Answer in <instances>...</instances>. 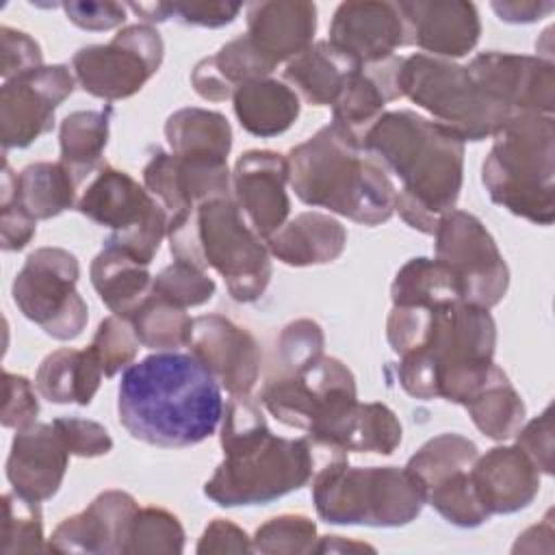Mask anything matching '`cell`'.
<instances>
[{"label": "cell", "instance_id": "obj_27", "mask_svg": "<svg viewBox=\"0 0 555 555\" xmlns=\"http://www.w3.org/2000/svg\"><path fill=\"white\" fill-rule=\"evenodd\" d=\"M264 243L269 254L288 267L327 264L345 251L347 230L332 215L308 210L286 221Z\"/></svg>", "mask_w": 555, "mask_h": 555}, {"label": "cell", "instance_id": "obj_48", "mask_svg": "<svg viewBox=\"0 0 555 555\" xmlns=\"http://www.w3.org/2000/svg\"><path fill=\"white\" fill-rule=\"evenodd\" d=\"M15 178L17 173H13L11 165L4 160L0 180V245L4 251L24 249L37 232V221L15 199Z\"/></svg>", "mask_w": 555, "mask_h": 555}, {"label": "cell", "instance_id": "obj_39", "mask_svg": "<svg viewBox=\"0 0 555 555\" xmlns=\"http://www.w3.org/2000/svg\"><path fill=\"white\" fill-rule=\"evenodd\" d=\"M479 449L473 440L462 434H440L429 438L405 464V468L416 477L423 494L436 481L449 477L457 470H468L477 460Z\"/></svg>", "mask_w": 555, "mask_h": 555}, {"label": "cell", "instance_id": "obj_19", "mask_svg": "<svg viewBox=\"0 0 555 555\" xmlns=\"http://www.w3.org/2000/svg\"><path fill=\"white\" fill-rule=\"evenodd\" d=\"M143 186L173 217L208 199L232 197V173L228 160L156 150L143 167Z\"/></svg>", "mask_w": 555, "mask_h": 555}, {"label": "cell", "instance_id": "obj_42", "mask_svg": "<svg viewBox=\"0 0 555 555\" xmlns=\"http://www.w3.org/2000/svg\"><path fill=\"white\" fill-rule=\"evenodd\" d=\"M2 509H4V518H2L0 551L4 555L48 551V542L43 538V516L39 509V501H30L13 490L2 494Z\"/></svg>", "mask_w": 555, "mask_h": 555}, {"label": "cell", "instance_id": "obj_34", "mask_svg": "<svg viewBox=\"0 0 555 555\" xmlns=\"http://www.w3.org/2000/svg\"><path fill=\"white\" fill-rule=\"evenodd\" d=\"M78 178L61 160L26 165L15 178V199L35 219H52L76 206Z\"/></svg>", "mask_w": 555, "mask_h": 555}, {"label": "cell", "instance_id": "obj_58", "mask_svg": "<svg viewBox=\"0 0 555 555\" xmlns=\"http://www.w3.org/2000/svg\"><path fill=\"white\" fill-rule=\"evenodd\" d=\"M538 538L553 542V512L548 509L540 525L529 527L525 533L518 535L516 544L512 546V553H535L538 551Z\"/></svg>", "mask_w": 555, "mask_h": 555}, {"label": "cell", "instance_id": "obj_4", "mask_svg": "<svg viewBox=\"0 0 555 555\" xmlns=\"http://www.w3.org/2000/svg\"><path fill=\"white\" fill-rule=\"evenodd\" d=\"M219 436L223 460L204 483V494L221 507L264 505L312 479L310 440L275 436L249 395H230Z\"/></svg>", "mask_w": 555, "mask_h": 555}, {"label": "cell", "instance_id": "obj_20", "mask_svg": "<svg viewBox=\"0 0 555 555\" xmlns=\"http://www.w3.org/2000/svg\"><path fill=\"white\" fill-rule=\"evenodd\" d=\"M405 46H416L436 59H460L473 52L481 35L479 11L466 0H410L395 2Z\"/></svg>", "mask_w": 555, "mask_h": 555}, {"label": "cell", "instance_id": "obj_46", "mask_svg": "<svg viewBox=\"0 0 555 555\" xmlns=\"http://www.w3.org/2000/svg\"><path fill=\"white\" fill-rule=\"evenodd\" d=\"M89 347L100 360L104 377H113L134 362L141 343L128 319L111 314L100 321Z\"/></svg>", "mask_w": 555, "mask_h": 555}, {"label": "cell", "instance_id": "obj_23", "mask_svg": "<svg viewBox=\"0 0 555 555\" xmlns=\"http://www.w3.org/2000/svg\"><path fill=\"white\" fill-rule=\"evenodd\" d=\"M69 451L52 423H33L15 429L7 457V479L30 501L52 499L65 477Z\"/></svg>", "mask_w": 555, "mask_h": 555}, {"label": "cell", "instance_id": "obj_11", "mask_svg": "<svg viewBox=\"0 0 555 555\" xmlns=\"http://www.w3.org/2000/svg\"><path fill=\"white\" fill-rule=\"evenodd\" d=\"M76 210L111 230L106 243L150 264L167 236L169 215L163 204L130 173L100 165L87 180Z\"/></svg>", "mask_w": 555, "mask_h": 555}, {"label": "cell", "instance_id": "obj_57", "mask_svg": "<svg viewBox=\"0 0 555 555\" xmlns=\"http://www.w3.org/2000/svg\"><path fill=\"white\" fill-rule=\"evenodd\" d=\"M191 85L195 93L208 102H225V100H232L234 95V89L228 87L221 80V76L212 69L208 56L197 61L195 67L191 69Z\"/></svg>", "mask_w": 555, "mask_h": 555}, {"label": "cell", "instance_id": "obj_35", "mask_svg": "<svg viewBox=\"0 0 555 555\" xmlns=\"http://www.w3.org/2000/svg\"><path fill=\"white\" fill-rule=\"evenodd\" d=\"M462 408H466L475 427L492 440L514 438L527 416L525 401L501 366L494 369L492 377Z\"/></svg>", "mask_w": 555, "mask_h": 555}, {"label": "cell", "instance_id": "obj_43", "mask_svg": "<svg viewBox=\"0 0 555 555\" xmlns=\"http://www.w3.org/2000/svg\"><path fill=\"white\" fill-rule=\"evenodd\" d=\"M317 540V525L308 516L282 514L256 529L251 551L264 555H304L314 553Z\"/></svg>", "mask_w": 555, "mask_h": 555}, {"label": "cell", "instance_id": "obj_29", "mask_svg": "<svg viewBox=\"0 0 555 555\" xmlns=\"http://www.w3.org/2000/svg\"><path fill=\"white\" fill-rule=\"evenodd\" d=\"M102 377V364L91 347H63L41 360L35 375V388L50 403L89 405L100 388Z\"/></svg>", "mask_w": 555, "mask_h": 555}, {"label": "cell", "instance_id": "obj_59", "mask_svg": "<svg viewBox=\"0 0 555 555\" xmlns=\"http://www.w3.org/2000/svg\"><path fill=\"white\" fill-rule=\"evenodd\" d=\"M358 551L375 553L371 544L351 542V540H345L343 535H321L314 546V553H358Z\"/></svg>", "mask_w": 555, "mask_h": 555}, {"label": "cell", "instance_id": "obj_54", "mask_svg": "<svg viewBox=\"0 0 555 555\" xmlns=\"http://www.w3.org/2000/svg\"><path fill=\"white\" fill-rule=\"evenodd\" d=\"M61 9L65 11L67 20L76 24L82 30H111L117 28L126 22V4L121 2H111V0H100V2H63Z\"/></svg>", "mask_w": 555, "mask_h": 555}, {"label": "cell", "instance_id": "obj_47", "mask_svg": "<svg viewBox=\"0 0 555 555\" xmlns=\"http://www.w3.org/2000/svg\"><path fill=\"white\" fill-rule=\"evenodd\" d=\"M325 336L317 321L297 319L291 321L278 338V362L282 364V373L299 371L310 362L323 356Z\"/></svg>", "mask_w": 555, "mask_h": 555}, {"label": "cell", "instance_id": "obj_3", "mask_svg": "<svg viewBox=\"0 0 555 555\" xmlns=\"http://www.w3.org/2000/svg\"><path fill=\"white\" fill-rule=\"evenodd\" d=\"M362 147L399 178L395 212L423 234L455 208L464 182V141L414 111H388L364 134Z\"/></svg>", "mask_w": 555, "mask_h": 555}, {"label": "cell", "instance_id": "obj_16", "mask_svg": "<svg viewBox=\"0 0 555 555\" xmlns=\"http://www.w3.org/2000/svg\"><path fill=\"white\" fill-rule=\"evenodd\" d=\"M475 85L499 106L514 113L553 115L555 65L544 56L481 52L466 65Z\"/></svg>", "mask_w": 555, "mask_h": 555}, {"label": "cell", "instance_id": "obj_26", "mask_svg": "<svg viewBox=\"0 0 555 555\" xmlns=\"http://www.w3.org/2000/svg\"><path fill=\"white\" fill-rule=\"evenodd\" d=\"M401 61L403 56H390L386 61L358 67L332 104V121L362 143L364 134L384 115V106L401 98Z\"/></svg>", "mask_w": 555, "mask_h": 555}, {"label": "cell", "instance_id": "obj_6", "mask_svg": "<svg viewBox=\"0 0 555 555\" xmlns=\"http://www.w3.org/2000/svg\"><path fill=\"white\" fill-rule=\"evenodd\" d=\"M167 238L173 260L215 269L234 301L260 299L271 282V254L232 197L208 199L169 217Z\"/></svg>", "mask_w": 555, "mask_h": 555}, {"label": "cell", "instance_id": "obj_5", "mask_svg": "<svg viewBox=\"0 0 555 555\" xmlns=\"http://www.w3.org/2000/svg\"><path fill=\"white\" fill-rule=\"evenodd\" d=\"M295 195L362 225H379L395 215L397 186L390 173L338 124L319 128L288 156Z\"/></svg>", "mask_w": 555, "mask_h": 555}, {"label": "cell", "instance_id": "obj_45", "mask_svg": "<svg viewBox=\"0 0 555 555\" xmlns=\"http://www.w3.org/2000/svg\"><path fill=\"white\" fill-rule=\"evenodd\" d=\"M215 280L184 260H173L152 282V293L178 308H195L212 299Z\"/></svg>", "mask_w": 555, "mask_h": 555}, {"label": "cell", "instance_id": "obj_41", "mask_svg": "<svg viewBox=\"0 0 555 555\" xmlns=\"http://www.w3.org/2000/svg\"><path fill=\"white\" fill-rule=\"evenodd\" d=\"M425 503H429L447 522L462 529H475L490 518L475 492L470 468L451 473L429 486L425 490Z\"/></svg>", "mask_w": 555, "mask_h": 555}, {"label": "cell", "instance_id": "obj_21", "mask_svg": "<svg viewBox=\"0 0 555 555\" xmlns=\"http://www.w3.org/2000/svg\"><path fill=\"white\" fill-rule=\"evenodd\" d=\"M139 503L124 490L100 492L82 512L56 525L48 540L52 553H124Z\"/></svg>", "mask_w": 555, "mask_h": 555}, {"label": "cell", "instance_id": "obj_10", "mask_svg": "<svg viewBox=\"0 0 555 555\" xmlns=\"http://www.w3.org/2000/svg\"><path fill=\"white\" fill-rule=\"evenodd\" d=\"M260 403L275 421L306 431L312 444L325 447L358 403L356 377L338 358L321 356L299 371L271 377Z\"/></svg>", "mask_w": 555, "mask_h": 555}, {"label": "cell", "instance_id": "obj_55", "mask_svg": "<svg viewBox=\"0 0 555 555\" xmlns=\"http://www.w3.org/2000/svg\"><path fill=\"white\" fill-rule=\"evenodd\" d=\"M197 555H210V553H249L251 551V538L232 520L215 518L206 525L197 546Z\"/></svg>", "mask_w": 555, "mask_h": 555}, {"label": "cell", "instance_id": "obj_31", "mask_svg": "<svg viewBox=\"0 0 555 555\" xmlns=\"http://www.w3.org/2000/svg\"><path fill=\"white\" fill-rule=\"evenodd\" d=\"M362 65L334 48L330 41H317L284 67V78L312 106H332L347 78Z\"/></svg>", "mask_w": 555, "mask_h": 555}, {"label": "cell", "instance_id": "obj_17", "mask_svg": "<svg viewBox=\"0 0 555 555\" xmlns=\"http://www.w3.org/2000/svg\"><path fill=\"white\" fill-rule=\"evenodd\" d=\"M193 353L230 395H249L260 377L262 351L251 332L221 314L193 319L189 338Z\"/></svg>", "mask_w": 555, "mask_h": 555}, {"label": "cell", "instance_id": "obj_9", "mask_svg": "<svg viewBox=\"0 0 555 555\" xmlns=\"http://www.w3.org/2000/svg\"><path fill=\"white\" fill-rule=\"evenodd\" d=\"M401 98H408L434 121L453 130L464 143L494 137L512 117L470 78L466 65L429 54L403 56L399 69Z\"/></svg>", "mask_w": 555, "mask_h": 555}, {"label": "cell", "instance_id": "obj_56", "mask_svg": "<svg viewBox=\"0 0 555 555\" xmlns=\"http://www.w3.org/2000/svg\"><path fill=\"white\" fill-rule=\"evenodd\" d=\"M490 7L507 24H533L555 11L553 0H494Z\"/></svg>", "mask_w": 555, "mask_h": 555}, {"label": "cell", "instance_id": "obj_13", "mask_svg": "<svg viewBox=\"0 0 555 555\" xmlns=\"http://www.w3.org/2000/svg\"><path fill=\"white\" fill-rule=\"evenodd\" d=\"M165 56L160 33L150 24L124 26L108 43L80 48L72 59L76 82L93 98L115 102L134 95Z\"/></svg>", "mask_w": 555, "mask_h": 555}, {"label": "cell", "instance_id": "obj_1", "mask_svg": "<svg viewBox=\"0 0 555 555\" xmlns=\"http://www.w3.org/2000/svg\"><path fill=\"white\" fill-rule=\"evenodd\" d=\"M386 338L401 358L399 384L414 399L464 405L496 369V323L488 308L462 299L438 308L392 306Z\"/></svg>", "mask_w": 555, "mask_h": 555}, {"label": "cell", "instance_id": "obj_22", "mask_svg": "<svg viewBox=\"0 0 555 555\" xmlns=\"http://www.w3.org/2000/svg\"><path fill=\"white\" fill-rule=\"evenodd\" d=\"M327 41L358 65H373L405 46V26L395 2L349 0L336 7Z\"/></svg>", "mask_w": 555, "mask_h": 555}, {"label": "cell", "instance_id": "obj_32", "mask_svg": "<svg viewBox=\"0 0 555 555\" xmlns=\"http://www.w3.org/2000/svg\"><path fill=\"white\" fill-rule=\"evenodd\" d=\"M401 423L386 403H356V408L336 427L325 449L332 455L379 453L390 455L401 444Z\"/></svg>", "mask_w": 555, "mask_h": 555}, {"label": "cell", "instance_id": "obj_25", "mask_svg": "<svg viewBox=\"0 0 555 555\" xmlns=\"http://www.w3.org/2000/svg\"><path fill=\"white\" fill-rule=\"evenodd\" d=\"M247 37L275 65L288 63L312 46L317 4L308 0H260L245 9Z\"/></svg>", "mask_w": 555, "mask_h": 555}, {"label": "cell", "instance_id": "obj_8", "mask_svg": "<svg viewBox=\"0 0 555 555\" xmlns=\"http://www.w3.org/2000/svg\"><path fill=\"white\" fill-rule=\"evenodd\" d=\"M312 503L330 525L403 527L421 514L425 494L405 466H351L334 455L312 479Z\"/></svg>", "mask_w": 555, "mask_h": 555}, {"label": "cell", "instance_id": "obj_12", "mask_svg": "<svg viewBox=\"0 0 555 555\" xmlns=\"http://www.w3.org/2000/svg\"><path fill=\"white\" fill-rule=\"evenodd\" d=\"M78 260L63 247L30 251L17 271L11 295L20 312L56 340H74L89 321V308L76 291Z\"/></svg>", "mask_w": 555, "mask_h": 555}, {"label": "cell", "instance_id": "obj_18", "mask_svg": "<svg viewBox=\"0 0 555 555\" xmlns=\"http://www.w3.org/2000/svg\"><path fill=\"white\" fill-rule=\"evenodd\" d=\"M288 160L273 150H247L232 169V199L251 230L267 241L291 215Z\"/></svg>", "mask_w": 555, "mask_h": 555}, {"label": "cell", "instance_id": "obj_44", "mask_svg": "<svg viewBox=\"0 0 555 555\" xmlns=\"http://www.w3.org/2000/svg\"><path fill=\"white\" fill-rule=\"evenodd\" d=\"M208 61L221 80L234 91L247 82L269 78V74L278 67L254 46L247 35H238L223 43L212 56H208Z\"/></svg>", "mask_w": 555, "mask_h": 555}, {"label": "cell", "instance_id": "obj_24", "mask_svg": "<svg viewBox=\"0 0 555 555\" xmlns=\"http://www.w3.org/2000/svg\"><path fill=\"white\" fill-rule=\"evenodd\" d=\"M470 479L488 516L520 512L540 492V470L516 444L492 447L477 455Z\"/></svg>", "mask_w": 555, "mask_h": 555}, {"label": "cell", "instance_id": "obj_36", "mask_svg": "<svg viewBox=\"0 0 555 555\" xmlns=\"http://www.w3.org/2000/svg\"><path fill=\"white\" fill-rule=\"evenodd\" d=\"M111 108L106 111H74L59 126L61 163L82 184L102 163L108 143Z\"/></svg>", "mask_w": 555, "mask_h": 555}, {"label": "cell", "instance_id": "obj_33", "mask_svg": "<svg viewBox=\"0 0 555 555\" xmlns=\"http://www.w3.org/2000/svg\"><path fill=\"white\" fill-rule=\"evenodd\" d=\"M165 139L176 156L228 160L232 150V128L225 115L197 106L171 113L165 121Z\"/></svg>", "mask_w": 555, "mask_h": 555}, {"label": "cell", "instance_id": "obj_50", "mask_svg": "<svg viewBox=\"0 0 555 555\" xmlns=\"http://www.w3.org/2000/svg\"><path fill=\"white\" fill-rule=\"evenodd\" d=\"M516 447L533 462V466L553 475V408L546 405L535 418L522 423L514 434Z\"/></svg>", "mask_w": 555, "mask_h": 555}, {"label": "cell", "instance_id": "obj_28", "mask_svg": "<svg viewBox=\"0 0 555 555\" xmlns=\"http://www.w3.org/2000/svg\"><path fill=\"white\" fill-rule=\"evenodd\" d=\"M147 267L126 249L104 241V247L91 260L89 275L102 304L113 314L130 319L152 293L154 278Z\"/></svg>", "mask_w": 555, "mask_h": 555}, {"label": "cell", "instance_id": "obj_38", "mask_svg": "<svg viewBox=\"0 0 555 555\" xmlns=\"http://www.w3.org/2000/svg\"><path fill=\"white\" fill-rule=\"evenodd\" d=\"M141 347L156 351H178L189 345L193 319L184 308H178L154 293L128 319Z\"/></svg>", "mask_w": 555, "mask_h": 555}, {"label": "cell", "instance_id": "obj_49", "mask_svg": "<svg viewBox=\"0 0 555 555\" xmlns=\"http://www.w3.org/2000/svg\"><path fill=\"white\" fill-rule=\"evenodd\" d=\"M54 429L63 438L67 451L76 457H100L113 449V438L104 425L76 418V416H59L52 421Z\"/></svg>", "mask_w": 555, "mask_h": 555}, {"label": "cell", "instance_id": "obj_30", "mask_svg": "<svg viewBox=\"0 0 555 555\" xmlns=\"http://www.w3.org/2000/svg\"><path fill=\"white\" fill-rule=\"evenodd\" d=\"M232 106L241 128L260 139L286 132L301 111L293 87L275 78H260L238 87L232 95Z\"/></svg>", "mask_w": 555, "mask_h": 555}, {"label": "cell", "instance_id": "obj_15", "mask_svg": "<svg viewBox=\"0 0 555 555\" xmlns=\"http://www.w3.org/2000/svg\"><path fill=\"white\" fill-rule=\"evenodd\" d=\"M67 65H41L4 80L0 89V139L4 150L28 147L54 126V111L74 93Z\"/></svg>", "mask_w": 555, "mask_h": 555}, {"label": "cell", "instance_id": "obj_14", "mask_svg": "<svg viewBox=\"0 0 555 555\" xmlns=\"http://www.w3.org/2000/svg\"><path fill=\"white\" fill-rule=\"evenodd\" d=\"M436 260L457 280L462 299L479 308L496 306L509 286V269L486 225L466 210H449L436 232Z\"/></svg>", "mask_w": 555, "mask_h": 555}, {"label": "cell", "instance_id": "obj_53", "mask_svg": "<svg viewBox=\"0 0 555 555\" xmlns=\"http://www.w3.org/2000/svg\"><path fill=\"white\" fill-rule=\"evenodd\" d=\"M241 4L234 2H167V17L178 20L186 26H202V28H221L232 24L238 15Z\"/></svg>", "mask_w": 555, "mask_h": 555}, {"label": "cell", "instance_id": "obj_37", "mask_svg": "<svg viewBox=\"0 0 555 555\" xmlns=\"http://www.w3.org/2000/svg\"><path fill=\"white\" fill-rule=\"evenodd\" d=\"M392 306L438 308L462 299L455 275L436 258H410L390 284ZM464 301V299H462Z\"/></svg>", "mask_w": 555, "mask_h": 555}, {"label": "cell", "instance_id": "obj_51", "mask_svg": "<svg viewBox=\"0 0 555 555\" xmlns=\"http://www.w3.org/2000/svg\"><path fill=\"white\" fill-rule=\"evenodd\" d=\"M2 379H4V405L0 414L2 425L13 429H24L37 423L39 401L33 384L24 375H17L11 371H4Z\"/></svg>", "mask_w": 555, "mask_h": 555}, {"label": "cell", "instance_id": "obj_2", "mask_svg": "<svg viewBox=\"0 0 555 555\" xmlns=\"http://www.w3.org/2000/svg\"><path fill=\"white\" fill-rule=\"evenodd\" d=\"M221 390L193 353L156 351L124 369L117 416L134 440L163 449L193 447L217 431Z\"/></svg>", "mask_w": 555, "mask_h": 555}, {"label": "cell", "instance_id": "obj_40", "mask_svg": "<svg viewBox=\"0 0 555 555\" xmlns=\"http://www.w3.org/2000/svg\"><path fill=\"white\" fill-rule=\"evenodd\" d=\"M184 551V529L163 507H139L126 540L124 555H176Z\"/></svg>", "mask_w": 555, "mask_h": 555}, {"label": "cell", "instance_id": "obj_7", "mask_svg": "<svg viewBox=\"0 0 555 555\" xmlns=\"http://www.w3.org/2000/svg\"><path fill=\"white\" fill-rule=\"evenodd\" d=\"M481 165L490 199L535 225L555 219V119L514 113L492 137Z\"/></svg>", "mask_w": 555, "mask_h": 555}, {"label": "cell", "instance_id": "obj_52", "mask_svg": "<svg viewBox=\"0 0 555 555\" xmlns=\"http://www.w3.org/2000/svg\"><path fill=\"white\" fill-rule=\"evenodd\" d=\"M0 41H2V67L0 74L4 80H11L15 76H22L26 72H33L43 65V54L39 43L11 26L0 28Z\"/></svg>", "mask_w": 555, "mask_h": 555}]
</instances>
